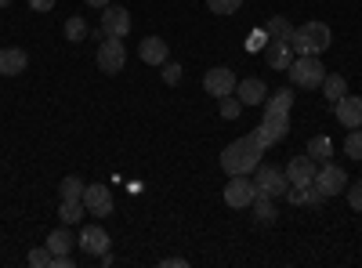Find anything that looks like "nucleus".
Returning <instances> with one entry per match:
<instances>
[{"mask_svg":"<svg viewBox=\"0 0 362 268\" xmlns=\"http://www.w3.org/2000/svg\"><path fill=\"white\" fill-rule=\"evenodd\" d=\"M254 134L261 138L264 148L276 145V141H283V138L290 134V112H264V116H261V127H257Z\"/></svg>","mask_w":362,"mask_h":268,"instance_id":"423d86ee","label":"nucleus"},{"mask_svg":"<svg viewBox=\"0 0 362 268\" xmlns=\"http://www.w3.org/2000/svg\"><path fill=\"white\" fill-rule=\"evenodd\" d=\"M239 109H243V102H239L235 95L221 98V116H225V120H235V116H239Z\"/></svg>","mask_w":362,"mask_h":268,"instance_id":"2f4dec72","label":"nucleus"},{"mask_svg":"<svg viewBox=\"0 0 362 268\" xmlns=\"http://www.w3.org/2000/svg\"><path fill=\"white\" fill-rule=\"evenodd\" d=\"M264 58H268V66H272V69H290V62H293V47H290V40H272V37H268V44H264Z\"/></svg>","mask_w":362,"mask_h":268,"instance_id":"2eb2a0df","label":"nucleus"},{"mask_svg":"<svg viewBox=\"0 0 362 268\" xmlns=\"http://www.w3.org/2000/svg\"><path fill=\"white\" fill-rule=\"evenodd\" d=\"M239 4H243V0H206V8L214 15H235Z\"/></svg>","mask_w":362,"mask_h":268,"instance_id":"c756f323","label":"nucleus"},{"mask_svg":"<svg viewBox=\"0 0 362 268\" xmlns=\"http://www.w3.org/2000/svg\"><path fill=\"white\" fill-rule=\"evenodd\" d=\"M257 177H254V185H257V192L261 196H286V189H290V182H286V174L283 170H276V167H264V163H257V170H254Z\"/></svg>","mask_w":362,"mask_h":268,"instance_id":"6e6552de","label":"nucleus"},{"mask_svg":"<svg viewBox=\"0 0 362 268\" xmlns=\"http://www.w3.org/2000/svg\"><path fill=\"white\" fill-rule=\"evenodd\" d=\"M315 170H319L315 160L305 153V156H293V160L286 163L283 174H286V182H290V185H312V182H315Z\"/></svg>","mask_w":362,"mask_h":268,"instance_id":"ddd939ff","label":"nucleus"},{"mask_svg":"<svg viewBox=\"0 0 362 268\" xmlns=\"http://www.w3.org/2000/svg\"><path fill=\"white\" fill-rule=\"evenodd\" d=\"M127 66V47H124V40H116V37H105L102 40V47H98V69L102 73H119Z\"/></svg>","mask_w":362,"mask_h":268,"instance_id":"0eeeda50","label":"nucleus"},{"mask_svg":"<svg viewBox=\"0 0 362 268\" xmlns=\"http://www.w3.org/2000/svg\"><path fill=\"white\" fill-rule=\"evenodd\" d=\"M235 95H239V102H243V105H264V98H268L264 83H261L257 76H250V80H243V83H235Z\"/></svg>","mask_w":362,"mask_h":268,"instance_id":"a211bd4d","label":"nucleus"},{"mask_svg":"<svg viewBox=\"0 0 362 268\" xmlns=\"http://www.w3.org/2000/svg\"><path fill=\"white\" fill-rule=\"evenodd\" d=\"M329 40H334V33H329L326 22H305L300 29H293L290 47H293V54H319L329 47Z\"/></svg>","mask_w":362,"mask_h":268,"instance_id":"f03ea898","label":"nucleus"},{"mask_svg":"<svg viewBox=\"0 0 362 268\" xmlns=\"http://www.w3.org/2000/svg\"><path fill=\"white\" fill-rule=\"evenodd\" d=\"M308 156H312L315 163H326L329 156H334V141H329L326 134H315V138L308 141Z\"/></svg>","mask_w":362,"mask_h":268,"instance_id":"b1692460","label":"nucleus"},{"mask_svg":"<svg viewBox=\"0 0 362 268\" xmlns=\"http://www.w3.org/2000/svg\"><path fill=\"white\" fill-rule=\"evenodd\" d=\"M29 264H33V268H51V250L47 247L29 250Z\"/></svg>","mask_w":362,"mask_h":268,"instance_id":"473e14b6","label":"nucleus"},{"mask_svg":"<svg viewBox=\"0 0 362 268\" xmlns=\"http://www.w3.org/2000/svg\"><path fill=\"white\" fill-rule=\"evenodd\" d=\"M261 156H264L261 138L257 134H243V138H235L232 145H225L221 167H225V174H254Z\"/></svg>","mask_w":362,"mask_h":268,"instance_id":"f257e3e1","label":"nucleus"},{"mask_svg":"<svg viewBox=\"0 0 362 268\" xmlns=\"http://www.w3.org/2000/svg\"><path fill=\"white\" fill-rule=\"evenodd\" d=\"M80 247H83V254H90V257H102V254L109 250V232H105L102 225H87V228L80 232Z\"/></svg>","mask_w":362,"mask_h":268,"instance_id":"4468645a","label":"nucleus"},{"mask_svg":"<svg viewBox=\"0 0 362 268\" xmlns=\"http://www.w3.org/2000/svg\"><path fill=\"white\" fill-rule=\"evenodd\" d=\"M138 54H141V62H145V66H163V62H167V40H160V37H145L141 47H138Z\"/></svg>","mask_w":362,"mask_h":268,"instance_id":"f3484780","label":"nucleus"},{"mask_svg":"<svg viewBox=\"0 0 362 268\" xmlns=\"http://www.w3.org/2000/svg\"><path fill=\"white\" fill-rule=\"evenodd\" d=\"M344 196H348V206L351 211H362V182H348V189H344Z\"/></svg>","mask_w":362,"mask_h":268,"instance_id":"72a5a7b5","label":"nucleus"},{"mask_svg":"<svg viewBox=\"0 0 362 268\" xmlns=\"http://www.w3.org/2000/svg\"><path fill=\"white\" fill-rule=\"evenodd\" d=\"M73 243H76V240H73L69 225H62V228H54V232L47 235V243H44V247H47L51 254H69V250H73Z\"/></svg>","mask_w":362,"mask_h":268,"instance_id":"aec40b11","label":"nucleus"},{"mask_svg":"<svg viewBox=\"0 0 362 268\" xmlns=\"http://www.w3.org/2000/svg\"><path fill=\"white\" fill-rule=\"evenodd\" d=\"M264 33H268L272 40H290V37H293V25H290V18L276 15V18H268V25H264Z\"/></svg>","mask_w":362,"mask_h":268,"instance_id":"a878e982","label":"nucleus"},{"mask_svg":"<svg viewBox=\"0 0 362 268\" xmlns=\"http://www.w3.org/2000/svg\"><path fill=\"white\" fill-rule=\"evenodd\" d=\"M264 44H268V33H264V29H254L250 40H247V47H250V51H264Z\"/></svg>","mask_w":362,"mask_h":268,"instance_id":"f704fd0d","label":"nucleus"},{"mask_svg":"<svg viewBox=\"0 0 362 268\" xmlns=\"http://www.w3.org/2000/svg\"><path fill=\"white\" fill-rule=\"evenodd\" d=\"M286 199H290L293 206H319L326 196H322V192L315 189V182H312V185H290V189H286Z\"/></svg>","mask_w":362,"mask_h":268,"instance_id":"6ab92c4d","label":"nucleus"},{"mask_svg":"<svg viewBox=\"0 0 362 268\" xmlns=\"http://www.w3.org/2000/svg\"><path fill=\"white\" fill-rule=\"evenodd\" d=\"M87 214L83 199H62V206H58V218H62V225H80Z\"/></svg>","mask_w":362,"mask_h":268,"instance_id":"4be33fe9","label":"nucleus"},{"mask_svg":"<svg viewBox=\"0 0 362 268\" xmlns=\"http://www.w3.org/2000/svg\"><path fill=\"white\" fill-rule=\"evenodd\" d=\"M257 196V185L250 182L247 174H228V185H225V203L232 206V211H243V206H250Z\"/></svg>","mask_w":362,"mask_h":268,"instance_id":"20e7f679","label":"nucleus"},{"mask_svg":"<svg viewBox=\"0 0 362 268\" xmlns=\"http://www.w3.org/2000/svg\"><path fill=\"white\" fill-rule=\"evenodd\" d=\"M58 196H62V199H80V196H83V182H80L76 174L62 177V185H58Z\"/></svg>","mask_w":362,"mask_h":268,"instance_id":"cd10ccee","label":"nucleus"},{"mask_svg":"<svg viewBox=\"0 0 362 268\" xmlns=\"http://www.w3.org/2000/svg\"><path fill=\"white\" fill-rule=\"evenodd\" d=\"M319 87H322V98H326V102H341V98L348 95V80L337 76V73H334V76H326Z\"/></svg>","mask_w":362,"mask_h":268,"instance_id":"5701e85b","label":"nucleus"},{"mask_svg":"<svg viewBox=\"0 0 362 268\" xmlns=\"http://www.w3.org/2000/svg\"><path fill=\"white\" fill-rule=\"evenodd\" d=\"M102 29H105V37L124 40V37L131 33V11L119 8V4H109V8L102 11Z\"/></svg>","mask_w":362,"mask_h":268,"instance_id":"9d476101","label":"nucleus"},{"mask_svg":"<svg viewBox=\"0 0 362 268\" xmlns=\"http://www.w3.org/2000/svg\"><path fill=\"white\" fill-rule=\"evenodd\" d=\"M83 206H87V214H95V218H105L112 214V192L109 185H83Z\"/></svg>","mask_w":362,"mask_h":268,"instance_id":"9b49d317","label":"nucleus"},{"mask_svg":"<svg viewBox=\"0 0 362 268\" xmlns=\"http://www.w3.org/2000/svg\"><path fill=\"white\" fill-rule=\"evenodd\" d=\"M160 264H163V268H185L189 261H185V257H163Z\"/></svg>","mask_w":362,"mask_h":268,"instance_id":"e433bc0d","label":"nucleus"},{"mask_svg":"<svg viewBox=\"0 0 362 268\" xmlns=\"http://www.w3.org/2000/svg\"><path fill=\"white\" fill-rule=\"evenodd\" d=\"M344 153H348L351 160H362V127H355V131L344 138Z\"/></svg>","mask_w":362,"mask_h":268,"instance_id":"c85d7f7f","label":"nucleus"},{"mask_svg":"<svg viewBox=\"0 0 362 268\" xmlns=\"http://www.w3.org/2000/svg\"><path fill=\"white\" fill-rule=\"evenodd\" d=\"M62 33H66L69 44H80V40H87V22H83L80 15H73V18H66V29H62Z\"/></svg>","mask_w":362,"mask_h":268,"instance_id":"bb28decb","label":"nucleus"},{"mask_svg":"<svg viewBox=\"0 0 362 268\" xmlns=\"http://www.w3.org/2000/svg\"><path fill=\"white\" fill-rule=\"evenodd\" d=\"M181 76H185V69H181V62H163V83L177 87V83H181Z\"/></svg>","mask_w":362,"mask_h":268,"instance_id":"7c9ffc66","label":"nucleus"},{"mask_svg":"<svg viewBox=\"0 0 362 268\" xmlns=\"http://www.w3.org/2000/svg\"><path fill=\"white\" fill-rule=\"evenodd\" d=\"M334 116H337V124L355 131L362 127V98L358 95H344L341 102H334Z\"/></svg>","mask_w":362,"mask_h":268,"instance_id":"f8f14e48","label":"nucleus"},{"mask_svg":"<svg viewBox=\"0 0 362 268\" xmlns=\"http://www.w3.org/2000/svg\"><path fill=\"white\" fill-rule=\"evenodd\" d=\"M290 80L297 87H305V91H312V87H319L326 80V66L319 62V54H293V62H290Z\"/></svg>","mask_w":362,"mask_h":268,"instance_id":"7ed1b4c3","label":"nucleus"},{"mask_svg":"<svg viewBox=\"0 0 362 268\" xmlns=\"http://www.w3.org/2000/svg\"><path fill=\"white\" fill-rule=\"evenodd\" d=\"M29 8L44 15V11H51V8H54V0H29Z\"/></svg>","mask_w":362,"mask_h":268,"instance_id":"c9c22d12","label":"nucleus"},{"mask_svg":"<svg viewBox=\"0 0 362 268\" xmlns=\"http://www.w3.org/2000/svg\"><path fill=\"white\" fill-rule=\"evenodd\" d=\"M315 189L329 199V196H341L344 189H348V174H344V167H337V163H322L319 170H315Z\"/></svg>","mask_w":362,"mask_h":268,"instance_id":"39448f33","label":"nucleus"},{"mask_svg":"<svg viewBox=\"0 0 362 268\" xmlns=\"http://www.w3.org/2000/svg\"><path fill=\"white\" fill-rule=\"evenodd\" d=\"M254 218H257V225H272V221H276L279 218V211H276V203H272V196H254Z\"/></svg>","mask_w":362,"mask_h":268,"instance_id":"412c9836","label":"nucleus"},{"mask_svg":"<svg viewBox=\"0 0 362 268\" xmlns=\"http://www.w3.org/2000/svg\"><path fill=\"white\" fill-rule=\"evenodd\" d=\"M8 4H11V0H0V8H8Z\"/></svg>","mask_w":362,"mask_h":268,"instance_id":"58836bf2","label":"nucleus"},{"mask_svg":"<svg viewBox=\"0 0 362 268\" xmlns=\"http://www.w3.org/2000/svg\"><path fill=\"white\" fill-rule=\"evenodd\" d=\"M87 4H90V8H109L112 0H87Z\"/></svg>","mask_w":362,"mask_h":268,"instance_id":"4c0bfd02","label":"nucleus"},{"mask_svg":"<svg viewBox=\"0 0 362 268\" xmlns=\"http://www.w3.org/2000/svg\"><path fill=\"white\" fill-rule=\"evenodd\" d=\"M290 109H293V91L290 87H279V91L264 102V112H290Z\"/></svg>","mask_w":362,"mask_h":268,"instance_id":"393cba45","label":"nucleus"},{"mask_svg":"<svg viewBox=\"0 0 362 268\" xmlns=\"http://www.w3.org/2000/svg\"><path fill=\"white\" fill-rule=\"evenodd\" d=\"M29 66V54L22 47H4L0 51V76H18Z\"/></svg>","mask_w":362,"mask_h":268,"instance_id":"dca6fc26","label":"nucleus"},{"mask_svg":"<svg viewBox=\"0 0 362 268\" xmlns=\"http://www.w3.org/2000/svg\"><path fill=\"white\" fill-rule=\"evenodd\" d=\"M235 73L228 69V66H214V69H206V76H203V87L214 98H228V95H235Z\"/></svg>","mask_w":362,"mask_h":268,"instance_id":"1a4fd4ad","label":"nucleus"}]
</instances>
